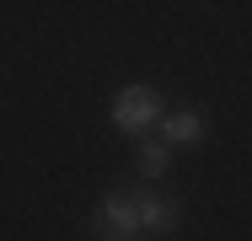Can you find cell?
I'll use <instances>...</instances> for the list:
<instances>
[{
	"label": "cell",
	"mask_w": 252,
	"mask_h": 241,
	"mask_svg": "<svg viewBox=\"0 0 252 241\" xmlns=\"http://www.w3.org/2000/svg\"><path fill=\"white\" fill-rule=\"evenodd\" d=\"M161 113H166V107H161V91H156V86H124V91L113 96V123H118L124 134H134V140L151 129Z\"/></svg>",
	"instance_id": "1"
},
{
	"label": "cell",
	"mask_w": 252,
	"mask_h": 241,
	"mask_svg": "<svg viewBox=\"0 0 252 241\" xmlns=\"http://www.w3.org/2000/svg\"><path fill=\"white\" fill-rule=\"evenodd\" d=\"M92 231H97V236H113V241L145 236V231H140V214H134V198H129V193H107V198H102V209L92 214Z\"/></svg>",
	"instance_id": "2"
},
{
	"label": "cell",
	"mask_w": 252,
	"mask_h": 241,
	"mask_svg": "<svg viewBox=\"0 0 252 241\" xmlns=\"http://www.w3.org/2000/svg\"><path fill=\"white\" fill-rule=\"evenodd\" d=\"M134 214H140V231L161 236V231H177L183 225V204L177 198H161V193H134Z\"/></svg>",
	"instance_id": "3"
},
{
	"label": "cell",
	"mask_w": 252,
	"mask_h": 241,
	"mask_svg": "<svg viewBox=\"0 0 252 241\" xmlns=\"http://www.w3.org/2000/svg\"><path fill=\"white\" fill-rule=\"evenodd\" d=\"M156 123H161V140H166V145H199L204 140V113H188V107L161 113Z\"/></svg>",
	"instance_id": "4"
},
{
	"label": "cell",
	"mask_w": 252,
	"mask_h": 241,
	"mask_svg": "<svg viewBox=\"0 0 252 241\" xmlns=\"http://www.w3.org/2000/svg\"><path fill=\"white\" fill-rule=\"evenodd\" d=\"M166 166H172V145L166 140H145L140 145V177H166Z\"/></svg>",
	"instance_id": "5"
}]
</instances>
